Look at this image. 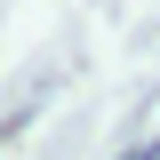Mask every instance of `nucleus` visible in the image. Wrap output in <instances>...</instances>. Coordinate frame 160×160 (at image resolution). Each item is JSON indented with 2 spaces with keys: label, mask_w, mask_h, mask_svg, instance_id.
Returning a JSON list of instances; mask_svg holds the SVG:
<instances>
[{
  "label": "nucleus",
  "mask_w": 160,
  "mask_h": 160,
  "mask_svg": "<svg viewBox=\"0 0 160 160\" xmlns=\"http://www.w3.org/2000/svg\"><path fill=\"white\" fill-rule=\"evenodd\" d=\"M136 160H160V144H144V152H136Z\"/></svg>",
  "instance_id": "nucleus-1"
}]
</instances>
